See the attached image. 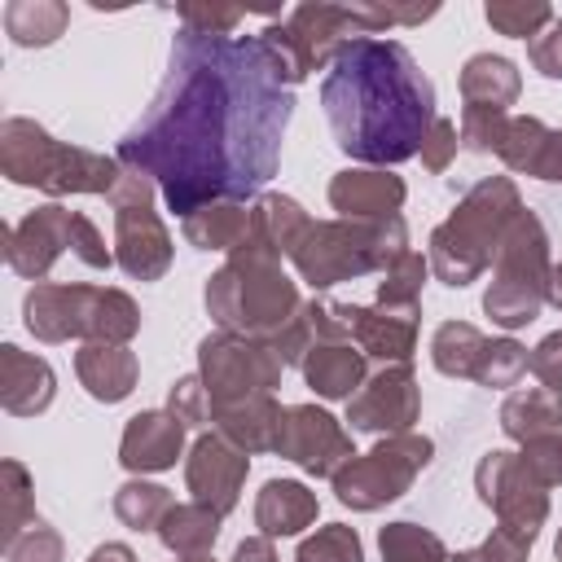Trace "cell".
<instances>
[{
    "label": "cell",
    "mask_w": 562,
    "mask_h": 562,
    "mask_svg": "<svg viewBox=\"0 0 562 562\" xmlns=\"http://www.w3.org/2000/svg\"><path fill=\"white\" fill-rule=\"evenodd\" d=\"M290 114L294 83L263 35L180 31L149 114L119 140V162L145 171L184 220L259 193L277 171Z\"/></svg>",
    "instance_id": "cell-1"
},
{
    "label": "cell",
    "mask_w": 562,
    "mask_h": 562,
    "mask_svg": "<svg viewBox=\"0 0 562 562\" xmlns=\"http://www.w3.org/2000/svg\"><path fill=\"white\" fill-rule=\"evenodd\" d=\"M321 105L329 114L342 154L378 167L413 158L430 132L435 88L417 70L413 53L395 40H347L329 61L321 83Z\"/></svg>",
    "instance_id": "cell-2"
},
{
    "label": "cell",
    "mask_w": 562,
    "mask_h": 562,
    "mask_svg": "<svg viewBox=\"0 0 562 562\" xmlns=\"http://www.w3.org/2000/svg\"><path fill=\"white\" fill-rule=\"evenodd\" d=\"M299 307L303 299L281 272V255L255 246L250 237H241V246L228 250V263L206 281V312L224 334L272 342L299 316Z\"/></svg>",
    "instance_id": "cell-3"
},
{
    "label": "cell",
    "mask_w": 562,
    "mask_h": 562,
    "mask_svg": "<svg viewBox=\"0 0 562 562\" xmlns=\"http://www.w3.org/2000/svg\"><path fill=\"white\" fill-rule=\"evenodd\" d=\"M439 4H422V9H391V4H299L281 26H268L263 40L272 44V53L285 61L290 83H303L312 70H329V61L342 53L347 40L373 35L382 26H417L426 18H435Z\"/></svg>",
    "instance_id": "cell-4"
},
{
    "label": "cell",
    "mask_w": 562,
    "mask_h": 562,
    "mask_svg": "<svg viewBox=\"0 0 562 562\" xmlns=\"http://www.w3.org/2000/svg\"><path fill=\"white\" fill-rule=\"evenodd\" d=\"M522 211L518 184L509 176H487L479 180L457 211L430 233V268L443 285L461 290L483 277V268L496 259V246L509 228V220Z\"/></svg>",
    "instance_id": "cell-5"
},
{
    "label": "cell",
    "mask_w": 562,
    "mask_h": 562,
    "mask_svg": "<svg viewBox=\"0 0 562 562\" xmlns=\"http://www.w3.org/2000/svg\"><path fill=\"white\" fill-rule=\"evenodd\" d=\"M0 171L13 184H31L53 198H61V193H105L110 198V189L123 176V162L79 149V145H66V140H53L31 119H4L0 123Z\"/></svg>",
    "instance_id": "cell-6"
},
{
    "label": "cell",
    "mask_w": 562,
    "mask_h": 562,
    "mask_svg": "<svg viewBox=\"0 0 562 562\" xmlns=\"http://www.w3.org/2000/svg\"><path fill=\"white\" fill-rule=\"evenodd\" d=\"M408 250V228L400 215L386 220H312L290 263L312 290H329L338 281H356L369 272H386Z\"/></svg>",
    "instance_id": "cell-7"
},
{
    "label": "cell",
    "mask_w": 562,
    "mask_h": 562,
    "mask_svg": "<svg viewBox=\"0 0 562 562\" xmlns=\"http://www.w3.org/2000/svg\"><path fill=\"white\" fill-rule=\"evenodd\" d=\"M26 329L40 342H114L127 347V338L140 329V307L123 290L105 285H61V281H40L26 290L22 303Z\"/></svg>",
    "instance_id": "cell-8"
},
{
    "label": "cell",
    "mask_w": 562,
    "mask_h": 562,
    "mask_svg": "<svg viewBox=\"0 0 562 562\" xmlns=\"http://www.w3.org/2000/svg\"><path fill=\"white\" fill-rule=\"evenodd\" d=\"M496 272H492V285L483 294V312L492 316V325L501 329H522L540 316V307L549 303V277H553V263H549V237H544V224L522 206L501 246H496Z\"/></svg>",
    "instance_id": "cell-9"
},
{
    "label": "cell",
    "mask_w": 562,
    "mask_h": 562,
    "mask_svg": "<svg viewBox=\"0 0 562 562\" xmlns=\"http://www.w3.org/2000/svg\"><path fill=\"white\" fill-rule=\"evenodd\" d=\"M79 255L88 268H110L114 263V250H105V237L97 233V224L79 211H66V206H35L26 211L13 228H4V259L18 277L26 281H44L48 268L61 259V255Z\"/></svg>",
    "instance_id": "cell-10"
},
{
    "label": "cell",
    "mask_w": 562,
    "mask_h": 562,
    "mask_svg": "<svg viewBox=\"0 0 562 562\" xmlns=\"http://www.w3.org/2000/svg\"><path fill=\"white\" fill-rule=\"evenodd\" d=\"M430 457H435V443L426 435H413V430L386 435L369 452H356L329 483L342 505L369 514V509H382L386 501H400L413 487V479L430 465Z\"/></svg>",
    "instance_id": "cell-11"
},
{
    "label": "cell",
    "mask_w": 562,
    "mask_h": 562,
    "mask_svg": "<svg viewBox=\"0 0 562 562\" xmlns=\"http://www.w3.org/2000/svg\"><path fill=\"white\" fill-rule=\"evenodd\" d=\"M114 206V263L136 281H158L171 268V237L154 211V180L136 167H123L110 189Z\"/></svg>",
    "instance_id": "cell-12"
},
{
    "label": "cell",
    "mask_w": 562,
    "mask_h": 562,
    "mask_svg": "<svg viewBox=\"0 0 562 562\" xmlns=\"http://www.w3.org/2000/svg\"><path fill=\"white\" fill-rule=\"evenodd\" d=\"M281 369L285 360L268 342H255L241 334L215 329L198 347V378L211 395V413L255 400V395H272V386L281 382Z\"/></svg>",
    "instance_id": "cell-13"
},
{
    "label": "cell",
    "mask_w": 562,
    "mask_h": 562,
    "mask_svg": "<svg viewBox=\"0 0 562 562\" xmlns=\"http://www.w3.org/2000/svg\"><path fill=\"white\" fill-rule=\"evenodd\" d=\"M474 487H479V501L496 514V527H509L536 540V531L549 518V487L522 461V452H501V448L487 452L474 470Z\"/></svg>",
    "instance_id": "cell-14"
},
{
    "label": "cell",
    "mask_w": 562,
    "mask_h": 562,
    "mask_svg": "<svg viewBox=\"0 0 562 562\" xmlns=\"http://www.w3.org/2000/svg\"><path fill=\"white\" fill-rule=\"evenodd\" d=\"M277 452L285 461H294L299 470L316 474V479H334L351 457V435L316 404H290L281 413V435H277Z\"/></svg>",
    "instance_id": "cell-15"
},
{
    "label": "cell",
    "mask_w": 562,
    "mask_h": 562,
    "mask_svg": "<svg viewBox=\"0 0 562 562\" xmlns=\"http://www.w3.org/2000/svg\"><path fill=\"white\" fill-rule=\"evenodd\" d=\"M422 413V391L408 364H386L382 373L364 378V386L347 400V422L351 430H373V435H404Z\"/></svg>",
    "instance_id": "cell-16"
},
{
    "label": "cell",
    "mask_w": 562,
    "mask_h": 562,
    "mask_svg": "<svg viewBox=\"0 0 562 562\" xmlns=\"http://www.w3.org/2000/svg\"><path fill=\"white\" fill-rule=\"evenodd\" d=\"M246 470H250V452H241L237 443H228L220 430H206L193 439L189 457H184V483L193 492L198 505L215 509L220 518L237 505L241 496V483H246Z\"/></svg>",
    "instance_id": "cell-17"
},
{
    "label": "cell",
    "mask_w": 562,
    "mask_h": 562,
    "mask_svg": "<svg viewBox=\"0 0 562 562\" xmlns=\"http://www.w3.org/2000/svg\"><path fill=\"white\" fill-rule=\"evenodd\" d=\"M417 312L422 307H360V303H334V316L342 334L364 351L386 364H408L417 347Z\"/></svg>",
    "instance_id": "cell-18"
},
{
    "label": "cell",
    "mask_w": 562,
    "mask_h": 562,
    "mask_svg": "<svg viewBox=\"0 0 562 562\" xmlns=\"http://www.w3.org/2000/svg\"><path fill=\"white\" fill-rule=\"evenodd\" d=\"M404 180L391 176L386 167H347L329 180V206L338 211V220H386L400 215L404 206Z\"/></svg>",
    "instance_id": "cell-19"
},
{
    "label": "cell",
    "mask_w": 562,
    "mask_h": 562,
    "mask_svg": "<svg viewBox=\"0 0 562 562\" xmlns=\"http://www.w3.org/2000/svg\"><path fill=\"white\" fill-rule=\"evenodd\" d=\"M180 448H184V422L176 413L149 408V413H136L127 422L123 443H119V461L132 474H158V470L176 465Z\"/></svg>",
    "instance_id": "cell-20"
},
{
    "label": "cell",
    "mask_w": 562,
    "mask_h": 562,
    "mask_svg": "<svg viewBox=\"0 0 562 562\" xmlns=\"http://www.w3.org/2000/svg\"><path fill=\"white\" fill-rule=\"evenodd\" d=\"M57 395V378L48 369V360L26 356L22 347L4 342L0 347V404L13 417H35L53 404Z\"/></svg>",
    "instance_id": "cell-21"
},
{
    "label": "cell",
    "mask_w": 562,
    "mask_h": 562,
    "mask_svg": "<svg viewBox=\"0 0 562 562\" xmlns=\"http://www.w3.org/2000/svg\"><path fill=\"white\" fill-rule=\"evenodd\" d=\"M364 351L347 338H321L307 347V356L299 360L307 386L321 395V400H351L360 386H364Z\"/></svg>",
    "instance_id": "cell-22"
},
{
    "label": "cell",
    "mask_w": 562,
    "mask_h": 562,
    "mask_svg": "<svg viewBox=\"0 0 562 562\" xmlns=\"http://www.w3.org/2000/svg\"><path fill=\"white\" fill-rule=\"evenodd\" d=\"M75 373H79V382H83V391H88L92 400L119 404V400L132 395L140 364H136V351H127V347H114V342H83V347L75 351Z\"/></svg>",
    "instance_id": "cell-23"
},
{
    "label": "cell",
    "mask_w": 562,
    "mask_h": 562,
    "mask_svg": "<svg viewBox=\"0 0 562 562\" xmlns=\"http://www.w3.org/2000/svg\"><path fill=\"white\" fill-rule=\"evenodd\" d=\"M281 413H285V408H281L272 395H255V400L215 408L211 422H215V430H220L228 443H237L241 452H277Z\"/></svg>",
    "instance_id": "cell-24"
},
{
    "label": "cell",
    "mask_w": 562,
    "mask_h": 562,
    "mask_svg": "<svg viewBox=\"0 0 562 562\" xmlns=\"http://www.w3.org/2000/svg\"><path fill=\"white\" fill-rule=\"evenodd\" d=\"M316 522V492H307L294 479H268L259 501H255V527L259 536H299L303 527Z\"/></svg>",
    "instance_id": "cell-25"
},
{
    "label": "cell",
    "mask_w": 562,
    "mask_h": 562,
    "mask_svg": "<svg viewBox=\"0 0 562 562\" xmlns=\"http://www.w3.org/2000/svg\"><path fill=\"white\" fill-rule=\"evenodd\" d=\"M522 92V79L514 70L509 57H496V53H474L465 66H461V97L470 110H496V114H509V105L518 101Z\"/></svg>",
    "instance_id": "cell-26"
},
{
    "label": "cell",
    "mask_w": 562,
    "mask_h": 562,
    "mask_svg": "<svg viewBox=\"0 0 562 562\" xmlns=\"http://www.w3.org/2000/svg\"><path fill=\"white\" fill-rule=\"evenodd\" d=\"M307 228H312V220H307V211H303L294 198H285V193H263V198H255V206H250V228H246V237H250L255 246L272 250V255H294V246L303 241Z\"/></svg>",
    "instance_id": "cell-27"
},
{
    "label": "cell",
    "mask_w": 562,
    "mask_h": 562,
    "mask_svg": "<svg viewBox=\"0 0 562 562\" xmlns=\"http://www.w3.org/2000/svg\"><path fill=\"white\" fill-rule=\"evenodd\" d=\"M501 430L514 443H531L549 430H562V395L549 386H522L501 404Z\"/></svg>",
    "instance_id": "cell-28"
},
{
    "label": "cell",
    "mask_w": 562,
    "mask_h": 562,
    "mask_svg": "<svg viewBox=\"0 0 562 562\" xmlns=\"http://www.w3.org/2000/svg\"><path fill=\"white\" fill-rule=\"evenodd\" d=\"M215 536H220V514L206 509V505H198V501L171 505L167 518L158 522V540H162L176 558H202V553H211Z\"/></svg>",
    "instance_id": "cell-29"
},
{
    "label": "cell",
    "mask_w": 562,
    "mask_h": 562,
    "mask_svg": "<svg viewBox=\"0 0 562 562\" xmlns=\"http://www.w3.org/2000/svg\"><path fill=\"white\" fill-rule=\"evenodd\" d=\"M70 22V9L61 0H13L4 4V31L22 48H44L53 44Z\"/></svg>",
    "instance_id": "cell-30"
},
{
    "label": "cell",
    "mask_w": 562,
    "mask_h": 562,
    "mask_svg": "<svg viewBox=\"0 0 562 562\" xmlns=\"http://www.w3.org/2000/svg\"><path fill=\"white\" fill-rule=\"evenodd\" d=\"M250 228V211L241 202H211L193 215H184V237L198 250H237Z\"/></svg>",
    "instance_id": "cell-31"
},
{
    "label": "cell",
    "mask_w": 562,
    "mask_h": 562,
    "mask_svg": "<svg viewBox=\"0 0 562 562\" xmlns=\"http://www.w3.org/2000/svg\"><path fill=\"white\" fill-rule=\"evenodd\" d=\"M483 347H487V338H483L474 325H465V321H443V325L435 329V338H430V360H435V369L448 373V378H474V369H479V360H483Z\"/></svg>",
    "instance_id": "cell-32"
},
{
    "label": "cell",
    "mask_w": 562,
    "mask_h": 562,
    "mask_svg": "<svg viewBox=\"0 0 562 562\" xmlns=\"http://www.w3.org/2000/svg\"><path fill=\"white\" fill-rule=\"evenodd\" d=\"M0 479H4V487H0V496H4V509H0V540H4V549L31 527V522H40L35 518V496H31V474H26V465L22 461H4L0 465Z\"/></svg>",
    "instance_id": "cell-33"
},
{
    "label": "cell",
    "mask_w": 562,
    "mask_h": 562,
    "mask_svg": "<svg viewBox=\"0 0 562 562\" xmlns=\"http://www.w3.org/2000/svg\"><path fill=\"white\" fill-rule=\"evenodd\" d=\"M171 505H176L171 492L158 487V483H145V479H132V483H123V487L114 492V514H119V522H127L132 531H158V522L167 518Z\"/></svg>",
    "instance_id": "cell-34"
},
{
    "label": "cell",
    "mask_w": 562,
    "mask_h": 562,
    "mask_svg": "<svg viewBox=\"0 0 562 562\" xmlns=\"http://www.w3.org/2000/svg\"><path fill=\"white\" fill-rule=\"evenodd\" d=\"M382 544V562H448V549L435 531L417 527V522H391L378 536Z\"/></svg>",
    "instance_id": "cell-35"
},
{
    "label": "cell",
    "mask_w": 562,
    "mask_h": 562,
    "mask_svg": "<svg viewBox=\"0 0 562 562\" xmlns=\"http://www.w3.org/2000/svg\"><path fill=\"white\" fill-rule=\"evenodd\" d=\"M430 263L417 255V250H404L378 281V303L382 307H422V281H426Z\"/></svg>",
    "instance_id": "cell-36"
},
{
    "label": "cell",
    "mask_w": 562,
    "mask_h": 562,
    "mask_svg": "<svg viewBox=\"0 0 562 562\" xmlns=\"http://www.w3.org/2000/svg\"><path fill=\"white\" fill-rule=\"evenodd\" d=\"M483 18H487L501 35L531 40V35H540L558 13H553L549 4H527V0H487V4H483Z\"/></svg>",
    "instance_id": "cell-37"
},
{
    "label": "cell",
    "mask_w": 562,
    "mask_h": 562,
    "mask_svg": "<svg viewBox=\"0 0 562 562\" xmlns=\"http://www.w3.org/2000/svg\"><path fill=\"white\" fill-rule=\"evenodd\" d=\"M294 562H364V549H360L356 527L329 522V527H316V536L299 544Z\"/></svg>",
    "instance_id": "cell-38"
},
{
    "label": "cell",
    "mask_w": 562,
    "mask_h": 562,
    "mask_svg": "<svg viewBox=\"0 0 562 562\" xmlns=\"http://www.w3.org/2000/svg\"><path fill=\"white\" fill-rule=\"evenodd\" d=\"M527 373V347L514 338H487L483 360L474 369V382L483 386H514Z\"/></svg>",
    "instance_id": "cell-39"
},
{
    "label": "cell",
    "mask_w": 562,
    "mask_h": 562,
    "mask_svg": "<svg viewBox=\"0 0 562 562\" xmlns=\"http://www.w3.org/2000/svg\"><path fill=\"white\" fill-rule=\"evenodd\" d=\"M241 18H246V9H237V4H180L184 31L206 35V40H228Z\"/></svg>",
    "instance_id": "cell-40"
},
{
    "label": "cell",
    "mask_w": 562,
    "mask_h": 562,
    "mask_svg": "<svg viewBox=\"0 0 562 562\" xmlns=\"http://www.w3.org/2000/svg\"><path fill=\"white\" fill-rule=\"evenodd\" d=\"M509 114H496V110H461V145L470 154H496L501 145V132H505Z\"/></svg>",
    "instance_id": "cell-41"
},
{
    "label": "cell",
    "mask_w": 562,
    "mask_h": 562,
    "mask_svg": "<svg viewBox=\"0 0 562 562\" xmlns=\"http://www.w3.org/2000/svg\"><path fill=\"white\" fill-rule=\"evenodd\" d=\"M167 413H176L184 426H206V422H211V395H206V386H202V378H198V373H189V378L171 382Z\"/></svg>",
    "instance_id": "cell-42"
},
{
    "label": "cell",
    "mask_w": 562,
    "mask_h": 562,
    "mask_svg": "<svg viewBox=\"0 0 562 562\" xmlns=\"http://www.w3.org/2000/svg\"><path fill=\"white\" fill-rule=\"evenodd\" d=\"M4 553L9 562H61V536L48 522H31Z\"/></svg>",
    "instance_id": "cell-43"
},
{
    "label": "cell",
    "mask_w": 562,
    "mask_h": 562,
    "mask_svg": "<svg viewBox=\"0 0 562 562\" xmlns=\"http://www.w3.org/2000/svg\"><path fill=\"white\" fill-rule=\"evenodd\" d=\"M522 461L540 474V483H544V487L562 483V430H549V435H540V439L522 443Z\"/></svg>",
    "instance_id": "cell-44"
},
{
    "label": "cell",
    "mask_w": 562,
    "mask_h": 562,
    "mask_svg": "<svg viewBox=\"0 0 562 562\" xmlns=\"http://www.w3.org/2000/svg\"><path fill=\"white\" fill-rule=\"evenodd\" d=\"M527 553H531V540L527 536H518L509 527H496L479 549L465 553V562H527Z\"/></svg>",
    "instance_id": "cell-45"
},
{
    "label": "cell",
    "mask_w": 562,
    "mask_h": 562,
    "mask_svg": "<svg viewBox=\"0 0 562 562\" xmlns=\"http://www.w3.org/2000/svg\"><path fill=\"white\" fill-rule=\"evenodd\" d=\"M457 145H461L457 123L435 119V123H430V132H426V140H422V149H417V154H422V167H426V171H443V167L452 162Z\"/></svg>",
    "instance_id": "cell-46"
},
{
    "label": "cell",
    "mask_w": 562,
    "mask_h": 562,
    "mask_svg": "<svg viewBox=\"0 0 562 562\" xmlns=\"http://www.w3.org/2000/svg\"><path fill=\"white\" fill-rule=\"evenodd\" d=\"M527 57H531V66H536L540 75L562 79V18H553L540 35L527 40Z\"/></svg>",
    "instance_id": "cell-47"
},
{
    "label": "cell",
    "mask_w": 562,
    "mask_h": 562,
    "mask_svg": "<svg viewBox=\"0 0 562 562\" xmlns=\"http://www.w3.org/2000/svg\"><path fill=\"white\" fill-rule=\"evenodd\" d=\"M527 369L540 378V386H549V391L562 395V329L549 334V338H540V342L527 351Z\"/></svg>",
    "instance_id": "cell-48"
},
{
    "label": "cell",
    "mask_w": 562,
    "mask_h": 562,
    "mask_svg": "<svg viewBox=\"0 0 562 562\" xmlns=\"http://www.w3.org/2000/svg\"><path fill=\"white\" fill-rule=\"evenodd\" d=\"M531 176L549 180V184H562V127L558 132L549 127V136H544V145H540V154L531 162Z\"/></svg>",
    "instance_id": "cell-49"
},
{
    "label": "cell",
    "mask_w": 562,
    "mask_h": 562,
    "mask_svg": "<svg viewBox=\"0 0 562 562\" xmlns=\"http://www.w3.org/2000/svg\"><path fill=\"white\" fill-rule=\"evenodd\" d=\"M233 562H277L272 540H268V536H250V540H241L237 553H233Z\"/></svg>",
    "instance_id": "cell-50"
},
{
    "label": "cell",
    "mask_w": 562,
    "mask_h": 562,
    "mask_svg": "<svg viewBox=\"0 0 562 562\" xmlns=\"http://www.w3.org/2000/svg\"><path fill=\"white\" fill-rule=\"evenodd\" d=\"M88 562H136V553H132L127 544H114V540H110V544L92 549V558H88Z\"/></svg>",
    "instance_id": "cell-51"
},
{
    "label": "cell",
    "mask_w": 562,
    "mask_h": 562,
    "mask_svg": "<svg viewBox=\"0 0 562 562\" xmlns=\"http://www.w3.org/2000/svg\"><path fill=\"white\" fill-rule=\"evenodd\" d=\"M549 303L562 312V263L553 268V277H549Z\"/></svg>",
    "instance_id": "cell-52"
},
{
    "label": "cell",
    "mask_w": 562,
    "mask_h": 562,
    "mask_svg": "<svg viewBox=\"0 0 562 562\" xmlns=\"http://www.w3.org/2000/svg\"><path fill=\"white\" fill-rule=\"evenodd\" d=\"M176 562H215L211 553H202V558H176Z\"/></svg>",
    "instance_id": "cell-53"
},
{
    "label": "cell",
    "mask_w": 562,
    "mask_h": 562,
    "mask_svg": "<svg viewBox=\"0 0 562 562\" xmlns=\"http://www.w3.org/2000/svg\"><path fill=\"white\" fill-rule=\"evenodd\" d=\"M553 553H558V562H562V531H558V544H553Z\"/></svg>",
    "instance_id": "cell-54"
}]
</instances>
